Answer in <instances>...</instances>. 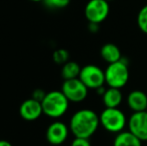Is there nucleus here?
<instances>
[{
  "label": "nucleus",
  "instance_id": "aec40b11",
  "mask_svg": "<svg viewBox=\"0 0 147 146\" xmlns=\"http://www.w3.org/2000/svg\"><path fill=\"white\" fill-rule=\"evenodd\" d=\"M47 92H45L43 89H41V88H37V89H35L34 91L32 92V96L31 97L33 98V99L37 100V101H42L43 99H44L45 95H46Z\"/></svg>",
  "mask_w": 147,
  "mask_h": 146
},
{
  "label": "nucleus",
  "instance_id": "f257e3e1",
  "mask_svg": "<svg viewBox=\"0 0 147 146\" xmlns=\"http://www.w3.org/2000/svg\"><path fill=\"white\" fill-rule=\"evenodd\" d=\"M100 120L95 111L84 108L76 111L70 118L69 129L75 137L90 138L97 131Z\"/></svg>",
  "mask_w": 147,
  "mask_h": 146
},
{
  "label": "nucleus",
  "instance_id": "4be33fe9",
  "mask_svg": "<svg viewBox=\"0 0 147 146\" xmlns=\"http://www.w3.org/2000/svg\"><path fill=\"white\" fill-rule=\"evenodd\" d=\"M105 91H106V88L104 87V85L101 86V87H99V88H97V89H96L97 94H99V95H101V96H102L103 94H104Z\"/></svg>",
  "mask_w": 147,
  "mask_h": 146
},
{
  "label": "nucleus",
  "instance_id": "f3484780",
  "mask_svg": "<svg viewBox=\"0 0 147 146\" xmlns=\"http://www.w3.org/2000/svg\"><path fill=\"white\" fill-rule=\"evenodd\" d=\"M52 58H53V61H54L56 64L63 65L64 63L69 61V52H68L66 49H63V48L57 49V50H55L54 52H53Z\"/></svg>",
  "mask_w": 147,
  "mask_h": 146
},
{
  "label": "nucleus",
  "instance_id": "9b49d317",
  "mask_svg": "<svg viewBox=\"0 0 147 146\" xmlns=\"http://www.w3.org/2000/svg\"><path fill=\"white\" fill-rule=\"evenodd\" d=\"M128 107L133 112L147 109V94L142 90H133L127 96Z\"/></svg>",
  "mask_w": 147,
  "mask_h": 146
},
{
  "label": "nucleus",
  "instance_id": "0eeeda50",
  "mask_svg": "<svg viewBox=\"0 0 147 146\" xmlns=\"http://www.w3.org/2000/svg\"><path fill=\"white\" fill-rule=\"evenodd\" d=\"M109 11V2L106 0H89L84 9V14L88 22L100 24L108 17Z\"/></svg>",
  "mask_w": 147,
  "mask_h": 146
},
{
  "label": "nucleus",
  "instance_id": "6e6552de",
  "mask_svg": "<svg viewBox=\"0 0 147 146\" xmlns=\"http://www.w3.org/2000/svg\"><path fill=\"white\" fill-rule=\"evenodd\" d=\"M69 126L62 121H54L46 129V140L51 145H61L66 141L69 135Z\"/></svg>",
  "mask_w": 147,
  "mask_h": 146
},
{
  "label": "nucleus",
  "instance_id": "39448f33",
  "mask_svg": "<svg viewBox=\"0 0 147 146\" xmlns=\"http://www.w3.org/2000/svg\"><path fill=\"white\" fill-rule=\"evenodd\" d=\"M61 91L67 97L69 102L79 103L86 99L88 95V88L78 78L64 80L61 86Z\"/></svg>",
  "mask_w": 147,
  "mask_h": 146
},
{
  "label": "nucleus",
  "instance_id": "20e7f679",
  "mask_svg": "<svg viewBox=\"0 0 147 146\" xmlns=\"http://www.w3.org/2000/svg\"><path fill=\"white\" fill-rule=\"evenodd\" d=\"M99 120L103 128L111 133H119L123 131L128 123L124 112L118 107H105L99 115Z\"/></svg>",
  "mask_w": 147,
  "mask_h": 146
},
{
  "label": "nucleus",
  "instance_id": "9d476101",
  "mask_svg": "<svg viewBox=\"0 0 147 146\" xmlns=\"http://www.w3.org/2000/svg\"><path fill=\"white\" fill-rule=\"evenodd\" d=\"M43 114L42 104L32 97L25 99L19 106V115L26 121H35Z\"/></svg>",
  "mask_w": 147,
  "mask_h": 146
},
{
  "label": "nucleus",
  "instance_id": "f03ea898",
  "mask_svg": "<svg viewBox=\"0 0 147 146\" xmlns=\"http://www.w3.org/2000/svg\"><path fill=\"white\" fill-rule=\"evenodd\" d=\"M43 114L49 118L58 119L68 110L69 100L61 90H52L46 93L44 99L41 101Z\"/></svg>",
  "mask_w": 147,
  "mask_h": 146
},
{
  "label": "nucleus",
  "instance_id": "a211bd4d",
  "mask_svg": "<svg viewBox=\"0 0 147 146\" xmlns=\"http://www.w3.org/2000/svg\"><path fill=\"white\" fill-rule=\"evenodd\" d=\"M43 3L49 9H63L69 5L70 0H44Z\"/></svg>",
  "mask_w": 147,
  "mask_h": 146
},
{
  "label": "nucleus",
  "instance_id": "5701e85b",
  "mask_svg": "<svg viewBox=\"0 0 147 146\" xmlns=\"http://www.w3.org/2000/svg\"><path fill=\"white\" fill-rule=\"evenodd\" d=\"M0 146H13L9 141L5 140V139H0Z\"/></svg>",
  "mask_w": 147,
  "mask_h": 146
},
{
  "label": "nucleus",
  "instance_id": "4468645a",
  "mask_svg": "<svg viewBox=\"0 0 147 146\" xmlns=\"http://www.w3.org/2000/svg\"><path fill=\"white\" fill-rule=\"evenodd\" d=\"M100 55L102 59L108 64L120 60L122 58L121 51L115 44L113 43H106L101 47Z\"/></svg>",
  "mask_w": 147,
  "mask_h": 146
},
{
  "label": "nucleus",
  "instance_id": "412c9836",
  "mask_svg": "<svg viewBox=\"0 0 147 146\" xmlns=\"http://www.w3.org/2000/svg\"><path fill=\"white\" fill-rule=\"evenodd\" d=\"M88 30L91 32V33H96V32L99 31V24L98 23H93V22H89Z\"/></svg>",
  "mask_w": 147,
  "mask_h": 146
},
{
  "label": "nucleus",
  "instance_id": "a878e982",
  "mask_svg": "<svg viewBox=\"0 0 147 146\" xmlns=\"http://www.w3.org/2000/svg\"><path fill=\"white\" fill-rule=\"evenodd\" d=\"M146 111H147V109H146Z\"/></svg>",
  "mask_w": 147,
  "mask_h": 146
},
{
  "label": "nucleus",
  "instance_id": "7ed1b4c3",
  "mask_svg": "<svg viewBox=\"0 0 147 146\" xmlns=\"http://www.w3.org/2000/svg\"><path fill=\"white\" fill-rule=\"evenodd\" d=\"M105 83L108 87L121 89L129 80V67L128 61L122 57L120 60L108 64L104 71Z\"/></svg>",
  "mask_w": 147,
  "mask_h": 146
},
{
  "label": "nucleus",
  "instance_id": "b1692460",
  "mask_svg": "<svg viewBox=\"0 0 147 146\" xmlns=\"http://www.w3.org/2000/svg\"><path fill=\"white\" fill-rule=\"evenodd\" d=\"M29 1H32V2H43L44 0H29Z\"/></svg>",
  "mask_w": 147,
  "mask_h": 146
},
{
  "label": "nucleus",
  "instance_id": "2eb2a0df",
  "mask_svg": "<svg viewBox=\"0 0 147 146\" xmlns=\"http://www.w3.org/2000/svg\"><path fill=\"white\" fill-rule=\"evenodd\" d=\"M80 71H81V67L75 61H67L62 65L61 68V76L63 77L64 80L67 79H74V78L79 77Z\"/></svg>",
  "mask_w": 147,
  "mask_h": 146
},
{
  "label": "nucleus",
  "instance_id": "ddd939ff",
  "mask_svg": "<svg viewBox=\"0 0 147 146\" xmlns=\"http://www.w3.org/2000/svg\"><path fill=\"white\" fill-rule=\"evenodd\" d=\"M113 146H142V141L130 131H121L115 136Z\"/></svg>",
  "mask_w": 147,
  "mask_h": 146
},
{
  "label": "nucleus",
  "instance_id": "1a4fd4ad",
  "mask_svg": "<svg viewBox=\"0 0 147 146\" xmlns=\"http://www.w3.org/2000/svg\"><path fill=\"white\" fill-rule=\"evenodd\" d=\"M130 132L137 136L141 141H147V111L133 112L128 120Z\"/></svg>",
  "mask_w": 147,
  "mask_h": 146
},
{
  "label": "nucleus",
  "instance_id": "393cba45",
  "mask_svg": "<svg viewBox=\"0 0 147 146\" xmlns=\"http://www.w3.org/2000/svg\"><path fill=\"white\" fill-rule=\"evenodd\" d=\"M106 1H108V2H110V1H113V0H106Z\"/></svg>",
  "mask_w": 147,
  "mask_h": 146
},
{
  "label": "nucleus",
  "instance_id": "423d86ee",
  "mask_svg": "<svg viewBox=\"0 0 147 146\" xmlns=\"http://www.w3.org/2000/svg\"><path fill=\"white\" fill-rule=\"evenodd\" d=\"M79 79L87 86L88 89L96 90L105 84V73L97 65L88 64L81 67Z\"/></svg>",
  "mask_w": 147,
  "mask_h": 146
},
{
  "label": "nucleus",
  "instance_id": "f8f14e48",
  "mask_svg": "<svg viewBox=\"0 0 147 146\" xmlns=\"http://www.w3.org/2000/svg\"><path fill=\"white\" fill-rule=\"evenodd\" d=\"M122 99H123V95L119 88L108 87L102 95L103 104L105 105V107L108 108L118 107L121 104Z\"/></svg>",
  "mask_w": 147,
  "mask_h": 146
},
{
  "label": "nucleus",
  "instance_id": "dca6fc26",
  "mask_svg": "<svg viewBox=\"0 0 147 146\" xmlns=\"http://www.w3.org/2000/svg\"><path fill=\"white\" fill-rule=\"evenodd\" d=\"M137 25L143 33L147 34V4L139 10L137 14Z\"/></svg>",
  "mask_w": 147,
  "mask_h": 146
},
{
  "label": "nucleus",
  "instance_id": "6ab92c4d",
  "mask_svg": "<svg viewBox=\"0 0 147 146\" xmlns=\"http://www.w3.org/2000/svg\"><path fill=\"white\" fill-rule=\"evenodd\" d=\"M70 146H92L89 138H81V137H75L71 142Z\"/></svg>",
  "mask_w": 147,
  "mask_h": 146
}]
</instances>
